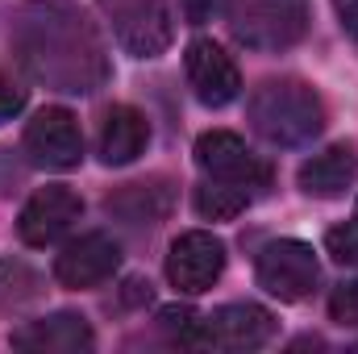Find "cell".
<instances>
[{"instance_id":"20","label":"cell","mask_w":358,"mask_h":354,"mask_svg":"<svg viewBox=\"0 0 358 354\" xmlns=\"http://www.w3.org/2000/svg\"><path fill=\"white\" fill-rule=\"evenodd\" d=\"M325 246H329V255H334L338 263H358V221H350V225H338V229H329Z\"/></svg>"},{"instance_id":"12","label":"cell","mask_w":358,"mask_h":354,"mask_svg":"<svg viewBox=\"0 0 358 354\" xmlns=\"http://www.w3.org/2000/svg\"><path fill=\"white\" fill-rule=\"evenodd\" d=\"M121 267V246L108 234H80L76 242H67L55 259V279L63 288H96L104 283L113 271Z\"/></svg>"},{"instance_id":"15","label":"cell","mask_w":358,"mask_h":354,"mask_svg":"<svg viewBox=\"0 0 358 354\" xmlns=\"http://www.w3.org/2000/svg\"><path fill=\"white\" fill-rule=\"evenodd\" d=\"M104 208L113 217H121L134 229H150L171 213V187L163 179H142V183H125L121 192H113L104 200Z\"/></svg>"},{"instance_id":"18","label":"cell","mask_w":358,"mask_h":354,"mask_svg":"<svg viewBox=\"0 0 358 354\" xmlns=\"http://www.w3.org/2000/svg\"><path fill=\"white\" fill-rule=\"evenodd\" d=\"M246 204H250V192L238 187V183L213 179V183L196 187V213H200L204 221H234Z\"/></svg>"},{"instance_id":"13","label":"cell","mask_w":358,"mask_h":354,"mask_svg":"<svg viewBox=\"0 0 358 354\" xmlns=\"http://www.w3.org/2000/svg\"><path fill=\"white\" fill-rule=\"evenodd\" d=\"M13 346L29 354H80L96 346V334L80 313H50L13 334Z\"/></svg>"},{"instance_id":"23","label":"cell","mask_w":358,"mask_h":354,"mask_svg":"<svg viewBox=\"0 0 358 354\" xmlns=\"http://www.w3.org/2000/svg\"><path fill=\"white\" fill-rule=\"evenodd\" d=\"M217 8H221V0H187V17L192 21H208Z\"/></svg>"},{"instance_id":"8","label":"cell","mask_w":358,"mask_h":354,"mask_svg":"<svg viewBox=\"0 0 358 354\" xmlns=\"http://www.w3.org/2000/svg\"><path fill=\"white\" fill-rule=\"evenodd\" d=\"M225 271V242L204 234V229H192V234H179L171 242V255H167V279L176 283L179 292L187 296H200L208 292Z\"/></svg>"},{"instance_id":"14","label":"cell","mask_w":358,"mask_h":354,"mask_svg":"<svg viewBox=\"0 0 358 354\" xmlns=\"http://www.w3.org/2000/svg\"><path fill=\"white\" fill-rule=\"evenodd\" d=\"M146 142H150V121H146L138 108H129V104L108 108V117H104V125H100V159H104L108 167L134 163V159L146 150Z\"/></svg>"},{"instance_id":"22","label":"cell","mask_w":358,"mask_h":354,"mask_svg":"<svg viewBox=\"0 0 358 354\" xmlns=\"http://www.w3.org/2000/svg\"><path fill=\"white\" fill-rule=\"evenodd\" d=\"M334 8H338L342 25H346V29L358 38V0H334Z\"/></svg>"},{"instance_id":"11","label":"cell","mask_w":358,"mask_h":354,"mask_svg":"<svg viewBox=\"0 0 358 354\" xmlns=\"http://www.w3.org/2000/svg\"><path fill=\"white\" fill-rule=\"evenodd\" d=\"M187 84L196 92L200 104L208 108H225L229 100H238L242 92V76H238V63L208 38H196L187 46Z\"/></svg>"},{"instance_id":"19","label":"cell","mask_w":358,"mask_h":354,"mask_svg":"<svg viewBox=\"0 0 358 354\" xmlns=\"http://www.w3.org/2000/svg\"><path fill=\"white\" fill-rule=\"evenodd\" d=\"M329 317L338 325H358V279H346L329 296Z\"/></svg>"},{"instance_id":"21","label":"cell","mask_w":358,"mask_h":354,"mask_svg":"<svg viewBox=\"0 0 358 354\" xmlns=\"http://www.w3.org/2000/svg\"><path fill=\"white\" fill-rule=\"evenodd\" d=\"M21 108H25V88H17L13 80H4V76H0V125H4V121H13Z\"/></svg>"},{"instance_id":"9","label":"cell","mask_w":358,"mask_h":354,"mask_svg":"<svg viewBox=\"0 0 358 354\" xmlns=\"http://www.w3.org/2000/svg\"><path fill=\"white\" fill-rule=\"evenodd\" d=\"M196 163L200 171L221 183H238V187H263L267 183V163L229 129H213L196 142Z\"/></svg>"},{"instance_id":"2","label":"cell","mask_w":358,"mask_h":354,"mask_svg":"<svg viewBox=\"0 0 358 354\" xmlns=\"http://www.w3.org/2000/svg\"><path fill=\"white\" fill-rule=\"evenodd\" d=\"M250 125L271 146H304L325 129V104L300 80H267L250 96Z\"/></svg>"},{"instance_id":"16","label":"cell","mask_w":358,"mask_h":354,"mask_svg":"<svg viewBox=\"0 0 358 354\" xmlns=\"http://www.w3.org/2000/svg\"><path fill=\"white\" fill-rule=\"evenodd\" d=\"M358 176V159L350 146H329L321 155H313L304 167H300V187L317 200H334L342 196Z\"/></svg>"},{"instance_id":"7","label":"cell","mask_w":358,"mask_h":354,"mask_svg":"<svg viewBox=\"0 0 358 354\" xmlns=\"http://www.w3.org/2000/svg\"><path fill=\"white\" fill-rule=\"evenodd\" d=\"M25 150L38 167L50 171H71L84 159V134L80 121L67 108H42L29 125H25Z\"/></svg>"},{"instance_id":"6","label":"cell","mask_w":358,"mask_h":354,"mask_svg":"<svg viewBox=\"0 0 358 354\" xmlns=\"http://www.w3.org/2000/svg\"><path fill=\"white\" fill-rule=\"evenodd\" d=\"M259 283L271 296L296 304V300H308L317 292L321 263H317L313 246H304L296 238H279V242H267L263 255H259Z\"/></svg>"},{"instance_id":"3","label":"cell","mask_w":358,"mask_h":354,"mask_svg":"<svg viewBox=\"0 0 358 354\" xmlns=\"http://www.w3.org/2000/svg\"><path fill=\"white\" fill-rule=\"evenodd\" d=\"M225 17L250 50H287L308 34V0H229Z\"/></svg>"},{"instance_id":"4","label":"cell","mask_w":358,"mask_h":354,"mask_svg":"<svg viewBox=\"0 0 358 354\" xmlns=\"http://www.w3.org/2000/svg\"><path fill=\"white\" fill-rule=\"evenodd\" d=\"M100 8L113 21L117 42L134 59H159L176 38V21H171L167 0H100Z\"/></svg>"},{"instance_id":"17","label":"cell","mask_w":358,"mask_h":354,"mask_svg":"<svg viewBox=\"0 0 358 354\" xmlns=\"http://www.w3.org/2000/svg\"><path fill=\"white\" fill-rule=\"evenodd\" d=\"M42 296V275L21 259H0V313H21Z\"/></svg>"},{"instance_id":"10","label":"cell","mask_w":358,"mask_h":354,"mask_svg":"<svg viewBox=\"0 0 358 354\" xmlns=\"http://www.w3.org/2000/svg\"><path fill=\"white\" fill-rule=\"evenodd\" d=\"M80 217H84V200H80L71 187L50 183V187H42V192L29 196V204L21 208L17 234H21L25 246H50V242H59Z\"/></svg>"},{"instance_id":"1","label":"cell","mask_w":358,"mask_h":354,"mask_svg":"<svg viewBox=\"0 0 358 354\" xmlns=\"http://www.w3.org/2000/svg\"><path fill=\"white\" fill-rule=\"evenodd\" d=\"M8 42L17 63L46 88L84 96L108 80V55L71 0H25L13 13Z\"/></svg>"},{"instance_id":"5","label":"cell","mask_w":358,"mask_h":354,"mask_svg":"<svg viewBox=\"0 0 358 354\" xmlns=\"http://www.w3.org/2000/svg\"><path fill=\"white\" fill-rule=\"evenodd\" d=\"M275 338V317L259 304H225L208 317H196L192 346L196 351H259Z\"/></svg>"}]
</instances>
